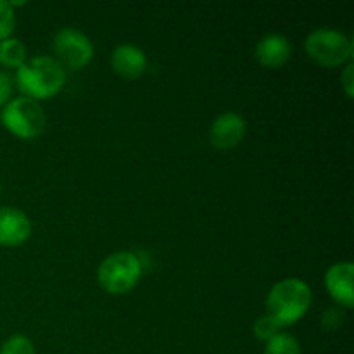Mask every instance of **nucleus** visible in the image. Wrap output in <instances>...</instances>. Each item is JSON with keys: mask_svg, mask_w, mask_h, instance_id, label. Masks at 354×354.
Instances as JSON below:
<instances>
[{"mask_svg": "<svg viewBox=\"0 0 354 354\" xmlns=\"http://www.w3.org/2000/svg\"><path fill=\"white\" fill-rule=\"evenodd\" d=\"M66 85V69L50 55L28 59L16 69V86L23 97L37 102L52 99Z\"/></svg>", "mask_w": 354, "mask_h": 354, "instance_id": "f257e3e1", "label": "nucleus"}, {"mask_svg": "<svg viewBox=\"0 0 354 354\" xmlns=\"http://www.w3.org/2000/svg\"><path fill=\"white\" fill-rule=\"evenodd\" d=\"M313 303L310 286L299 279H283L266 296V315L280 328L292 327L303 320Z\"/></svg>", "mask_w": 354, "mask_h": 354, "instance_id": "f03ea898", "label": "nucleus"}, {"mask_svg": "<svg viewBox=\"0 0 354 354\" xmlns=\"http://www.w3.org/2000/svg\"><path fill=\"white\" fill-rule=\"evenodd\" d=\"M142 279V261L128 251L113 252L97 268V280L102 290L113 296L131 292Z\"/></svg>", "mask_w": 354, "mask_h": 354, "instance_id": "7ed1b4c3", "label": "nucleus"}, {"mask_svg": "<svg viewBox=\"0 0 354 354\" xmlns=\"http://www.w3.org/2000/svg\"><path fill=\"white\" fill-rule=\"evenodd\" d=\"M0 123L9 133L23 140H35L47 127V116L40 102L28 97H14L0 111Z\"/></svg>", "mask_w": 354, "mask_h": 354, "instance_id": "20e7f679", "label": "nucleus"}, {"mask_svg": "<svg viewBox=\"0 0 354 354\" xmlns=\"http://www.w3.org/2000/svg\"><path fill=\"white\" fill-rule=\"evenodd\" d=\"M304 48L308 57L324 68H339L353 62V40L334 28L311 31L304 41Z\"/></svg>", "mask_w": 354, "mask_h": 354, "instance_id": "39448f33", "label": "nucleus"}, {"mask_svg": "<svg viewBox=\"0 0 354 354\" xmlns=\"http://www.w3.org/2000/svg\"><path fill=\"white\" fill-rule=\"evenodd\" d=\"M54 52L55 61L62 66L76 71L85 66L90 64L93 59V48L92 40L86 37L83 31L76 30V28H62L55 33L54 37Z\"/></svg>", "mask_w": 354, "mask_h": 354, "instance_id": "423d86ee", "label": "nucleus"}, {"mask_svg": "<svg viewBox=\"0 0 354 354\" xmlns=\"http://www.w3.org/2000/svg\"><path fill=\"white\" fill-rule=\"evenodd\" d=\"M248 123L237 113H223L211 123L209 142L218 151H230L237 147L245 137Z\"/></svg>", "mask_w": 354, "mask_h": 354, "instance_id": "0eeeda50", "label": "nucleus"}, {"mask_svg": "<svg viewBox=\"0 0 354 354\" xmlns=\"http://www.w3.org/2000/svg\"><path fill=\"white\" fill-rule=\"evenodd\" d=\"M354 265L351 261L335 263L325 273V287L339 308L351 310L354 306Z\"/></svg>", "mask_w": 354, "mask_h": 354, "instance_id": "6e6552de", "label": "nucleus"}, {"mask_svg": "<svg viewBox=\"0 0 354 354\" xmlns=\"http://www.w3.org/2000/svg\"><path fill=\"white\" fill-rule=\"evenodd\" d=\"M31 221L26 213L12 206L0 207V245L17 248L30 239Z\"/></svg>", "mask_w": 354, "mask_h": 354, "instance_id": "1a4fd4ad", "label": "nucleus"}, {"mask_svg": "<svg viewBox=\"0 0 354 354\" xmlns=\"http://www.w3.org/2000/svg\"><path fill=\"white\" fill-rule=\"evenodd\" d=\"M254 55L256 61L263 68L279 69L289 62L290 55H292V45H290L289 38L283 37V35H266L256 45Z\"/></svg>", "mask_w": 354, "mask_h": 354, "instance_id": "9d476101", "label": "nucleus"}, {"mask_svg": "<svg viewBox=\"0 0 354 354\" xmlns=\"http://www.w3.org/2000/svg\"><path fill=\"white\" fill-rule=\"evenodd\" d=\"M111 68L116 75L127 80H137L147 69V55L135 45H118L111 54Z\"/></svg>", "mask_w": 354, "mask_h": 354, "instance_id": "9b49d317", "label": "nucleus"}, {"mask_svg": "<svg viewBox=\"0 0 354 354\" xmlns=\"http://www.w3.org/2000/svg\"><path fill=\"white\" fill-rule=\"evenodd\" d=\"M28 61L26 45L19 38H6L0 41V64L7 69H17Z\"/></svg>", "mask_w": 354, "mask_h": 354, "instance_id": "f8f14e48", "label": "nucleus"}, {"mask_svg": "<svg viewBox=\"0 0 354 354\" xmlns=\"http://www.w3.org/2000/svg\"><path fill=\"white\" fill-rule=\"evenodd\" d=\"M263 354H301V344L294 335L280 332L268 342H265Z\"/></svg>", "mask_w": 354, "mask_h": 354, "instance_id": "ddd939ff", "label": "nucleus"}, {"mask_svg": "<svg viewBox=\"0 0 354 354\" xmlns=\"http://www.w3.org/2000/svg\"><path fill=\"white\" fill-rule=\"evenodd\" d=\"M0 354H37V351L26 335H12L3 342Z\"/></svg>", "mask_w": 354, "mask_h": 354, "instance_id": "4468645a", "label": "nucleus"}, {"mask_svg": "<svg viewBox=\"0 0 354 354\" xmlns=\"http://www.w3.org/2000/svg\"><path fill=\"white\" fill-rule=\"evenodd\" d=\"M16 28V10L7 0H0V41L10 38Z\"/></svg>", "mask_w": 354, "mask_h": 354, "instance_id": "2eb2a0df", "label": "nucleus"}, {"mask_svg": "<svg viewBox=\"0 0 354 354\" xmlns=\"http://www.w3.org/2000/svg\"><path fill=\"white\" fill-rule=\"evenodd\" d=\"M252 334H254V337L258 339V341L268 342L270 339L275 337L277 334H280V327L265 313L263 317H259L258 320L254 322V325H252Z\"/></svg>", "mask_w": 354, "mask_h": 354, "instance_id": "dca6fc26", "label": "nucleus"}, {"mask_svg": "<svg viewBox=\"0 0 354 354\" xmlns=\"http://www.w3.org/2000/svg\"><path fill=\"white\" fill-rule=\"evenodd\" d=\"M344 311L341 308H330V310H327L322 315V328L325 332L337 330L342 325V322H344Z\"/></svg>", "mask_w": 354, "mask_h": 354, "instance_id": "f3484780", "label": "nucleus"}, {"mask_svg": "<svg viewBox=\"0 0 354 354\" xmlns=\"http://www.w3.org/2000/svg\"><path fill=\"white\" fill-rule=\"evenodd\" d=\"M14 92V80L10 78L9 73L0 71V109L12 99Z\"/></svg>", "mask_w": 354, "mask_h": 354, "instance_id": "a211bd4d", "label": "nucleus"}, {"mask_svg": "<svg viewBox=\"0 0 354 354\" xmlns=\"http://www.w3.org/2000/svg\"><path fill=\"white\" fill-rule=\"evenodd\" d=\"M341 83H342V88H344L346 95L351 99L354 95V66L353 62H348L341 75Z\"/></svg>", "mask_w": 354, "mask_h": 354, "instance_id": "6ab92c4d", "label": "nucleus"}, {"mask_svg": "<svg viewBox=\"0 0 354 354\" xmlns=\"http://www.w3.org/2000/svg\"><path fill=\"white\" fill-rule=\"evenodd\" d=\"M0 194H2V185H0Z\"/></svg>", "mask_w": 354, "mask_h": 354, "instance_id": "aec40b11", "label": "nucleus"}]
</instances>
